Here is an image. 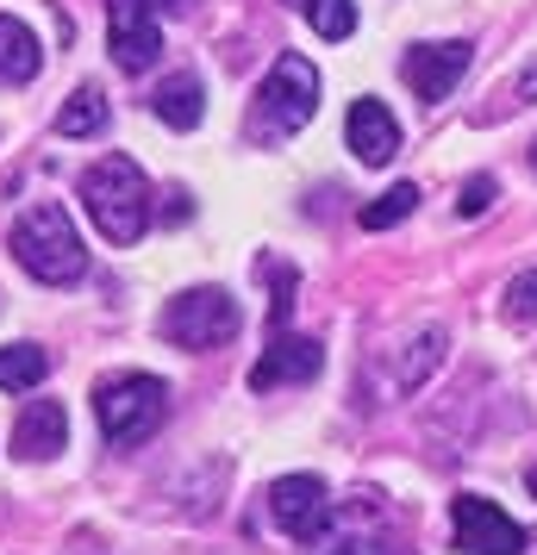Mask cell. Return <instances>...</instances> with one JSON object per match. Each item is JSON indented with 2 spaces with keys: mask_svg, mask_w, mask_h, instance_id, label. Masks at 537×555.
Segmentation results:
<instances>
[{
  "mask_svg": "<svg viewBox=\"0 0 537 555\" xmlns=\"http://www.w3.org/2000/svg\"><path fill=\"white\" fill-rule=\"evenodd\" d=\"M450 530H457L462 555H525L532 550V537L512 525L494 500H482V493H462V500L450 505Z\"/></svg>",
  "mask_w": 537,
  "mask_h": 555,
  "instance_id": "cell-8",
  "label": "cell"
},
{
  "mask_svg": "<svg viewBox=\"0 0 537 555\" xmlns=\"http://www.w3.org/2000/svg\"><path fill=\"white\" fill-rule=\"evenodd\" d=\"M519 101H537V69H532L525 81H519Z\"/></svg>",
  "mask_w": 537,
  "mask_h": 555,
  "instance_id": "cell-23",
  "label": "cell"
},
{
  "mask_svg": "<svg viewBox=\"0 0 537 555\" xmlns=\"http://www.w3.org/2000/svg\"><path fill=\"white\" fill-rule=\"evenodd\" d=\"M38 69H44L38 31L26 20H13V13H0V81H31Z\"/></svg>",
  "mask_w": 537,
  "mask_h": 555,
  "instance_id": "cell-14",
  "label": "cell"
},
{
  "mask_svg": "<svg viewBox=\"0 0 537 555\" xmlns=\"http://www.w3.org/2000/svg\"><path fill=\"white\" fill-rule=\"evenodd\" d=\"M81 206L106 244H138L151 231V181L131 156H101L88 176H81Z\"/></svg>",
  "mask_w": 537,
  "mask_h": 555,
  "instance_id": "cell-2",
  "label": "cell"
},
{
  "mask_svg": "<svg viewBox=\"0 0 537 555\" xmlns=\"http://www.w3.org/2000/svg\"><path fill=\"white\" fill-rule=\"evenodd\" d=\"M263 512H269V525L282 530V537L312 543L319 530L332 525V493H325V480L319 475H282V480H269Z\"/></svg>",
  "mask_w": 537,
  "mask_h": 555,
  "instance_id": "cell-7",
  "label": "cell"
},
{
  "mask_svg": "<svg viewBox=\"0 0 537 555\" xmlns=\"http://www.w3.org/2000/svg\"><path fill=\"white\" fill-rule=\"evenodd\" d=\"M94 418H101V437L113 450H138L151 443L163 418H169V387L156 375H119L94 387Z\"/></svg>",
  "mask_w": 537,
  "mask_h": 555,
  "instance_id": "cell-4",
  "label": "cell"
},
{
  "mask_svg": "<svg viewBox=\"0 0 537 555\" xmlns=\"http://www.w3.org/2000/svg\"><path fill=\"white\" fill-rule=\"evenodd\" d=\"M412 212H419V181H394L382 201H369L357 212V225L362 231H394L400 219H412Z\"/></svg>",
  "mask_w": 537,
  "mask_h": 555,
  "instance_id": "cell-18",
  "label": "cell"
},
{
  "mask_svg": "<svg viewBox=\"0 0 537 555\" xmlns=\"http://www.w3.org/2000/svg\"><path fill=\"white\" fill-rule=\"evenodd\" d=\"M56 131H63V138H94V131H106V94L101 88H76V94L63 101V113H56Z\"/></svg>",
  "mask_w": 537,
  "mask_h": 555,
  "instance_id": "cell-19",
  "label": "cell"
},
{
  "mask_svg": "<svg viewBox=\"0 0 537 555\" xmlns=\"http://www.w3.org/2000/svg\"><path fill=\"white\" fill-rule=\"evenodd\" d=\"M238 300H231L226 287H188L176 300L163 306V337L176 344V350H219L238 337Z\"/></svg>",
  "mask_w": 537,
  "mask_h": 555,
  "instance_id": "cell-6",
  "label": "cell"
},
{
  "mask_svg": "<svg viewBox=\"0 0 537 555\" xmlns=\"http://www.w3.org/2000/svg\"><path fill=\"white\" fill-rule=\"evenodd\" d=\"M507 319L512 325H532L537 319V269H525V275L507 287Z\"/></svg>",
  "mask_w": 537,
  "mask_h": 555,
  "instance_id": "cell-21",
  "label": "cell"
},
{
  "mask_svg": "<svg viewBox=\"0 0 537 555\" xmlns=\"http://www.w3.org/2000/svg\"><path fill=\"white\" fill-rule=\"evenodd\" d=\"M494 176H475V181H462V194H457V219H482L487 206H494Z\"/></svg>",
  "mask_w": 537,
  "mask_h": 555,
  "instance_id": "cell-22",
  "label": "cell"
},
{
  "mask_svg": "<svg viewBox=\"0 0 537 555\" xmlns=\"http://www.w3.org/2000/svg\"><path fill=\"white\" fill-rule=\"evenodd\" d=\"M369 525H375V500H357L350 512H332V525L307 543V555H375L369 550Z\"/></svg>",
  "mask_w": 537,
  "mask_h": 555,
  "instance_id": "cell-13",
  "label": "cell"
},
{
  "mask_svg": "<svg viewBox=\"0 0 537 555\" xmlns=\"http://www.w3.org/2000/svg\"><path fill=\"white\" fill-rule=\"evenodd\" d=\"M151 113H156V119H163L169 131H194V126H201V113H206V88H201V76H169L163 88H156Z\"/></svg>",
  "mask_w": 537,
  "mask_h": 555,
  "instance_id": "cell-15",
  "label": "cell"
},
{
  "mask_svg": "<svg viewBox=\"0 0 537 555\" xmlns=\"http://www.w3.org/2000/svg\"><path fill=\"white\" fill-rule=\"evenodd\" d=\"M13 256H20V269L31 281H44V287H69V281L88 275V244H81L76 219H69V206L63 201H38L20 212V225H13Z\"/></svg>",
  "mask_w": 537,
  "mask_h": 555,
  "instance_id": "cell-1",
  "label": "cell"
},
{
  "mask_svg": "<svg viewBox=\"0 0 537 555\" xmlns=\"http://www.w3.org/2000/svg\"><path fill=\"white\" fill-rule=\"evenodd\" d=\"M69 450V412L63 400H26L13 418V455L20 462H51Z\"/></svg>",
  "mask_w": 537,
  "mask_h": 555,
  "instance_id": "cell-11",
  "label": "cell"
},
{
  "mask_svg": "<svg viewBox=\"0 0 537 555\" xmlns=\"http://www.w3.org/2000/svg\"><path fill=\"white\" fill-rule=\"evenodd\" d=\"M44 375H51V356L38 344H7L0 350V387L7 393H31V387H44Z\"/></svg>",
  "mask_w": 537,
  "mask_h": 555,
  "instance_id": "cell-17",
  "label": "cell"
},
{
  "mask_svg": "<svg viewBox=\"0 0 537 555\" xmlns=\"http://www.w3.org/2000/svg\"><path fill=\"white\" fill-rule=\"evenodd\" d=\"M344 144H350L357 163L382 169V163H394V151H400V126H394V113H387L382 101H357L350 119H344Z\"/></svg>",
  "mask_w": 537,
  "mask_h": 555,
  "instance_id": "cell-12",
  "label": "cell"
},
{
  "mask_svg": "<svg viewBox=\"0 0 537 555\" xmlns=\"http://www.w3.org/2000/svg\"><path fill=\"white\" fill-rule=\"evenodd\" d=\"M325 369V344L319 337H301V331H269V356L251 369V387L269 393V387H307Z\"/></svg>",
  "mask_w": 537,
  "mask_h": 555,
  "instance_id": "cell-9",
  "label": "cell"
},
{
  "mask_svg": "<svg viewBox=\"0 0 537 555\" xmlns=\"http://www.w3.org/2000/svg\"><path fill=\"white\" fill-rule=\"evenodd\" d=\"M525 480H532V500H537V462H532V475H525Z\"/></svg>",
  "mask_w": 537,
  "mask_h": 555,
  "instance_id": "cell-24",
  "label": "cell"
},
{
  "mask_svg": "<svg viewBox=\"0 0 537 555\" xmlns=\"http://www.w3.org/2000/svg\"><path fill=\"white\" fill-rule=\"evenodd\" d=\"M312 113H319V69L301 51H282L251 101V138L256 144H287L301 126H312Z\"/></svg>",
  "mask_w": 537,
  "mask_h": 555,
  "instance_id": "cell-3",
  "label": "cell"
},
{
  "mask_svg": "<svg viewBox=\"0 0 537 555\" xmlns=\"http://www.w3.org/2000/svg\"><path fill=\"white\" fill-rule=\"evenodd\" d=\"M201 0H106V51L126 76H144L163 51V20L169 13H194Z\"/></svg>",
  "mask_w": 537,
  "mask_h": 555,
  "instance_id": "cell-5",
  "label": "cell"
},
{
  "mask_svg": "<svg viewBox=\"0 0 537 555\" xmlns=\"http://www.w3.org/2000/svg\"><path fill=\"white\" fill-rule=\"evenodd\" d=\"M532 169H537V144H532Z\"/></svg>",
  "mask_w": 537,
  "mask_h": 555,
  "instance_id": "cell-25",
  "label": "cell"
},
{
  "mask_svg": "<svg viewBox=\"0 0 537 555\" xmlns=\"http://www.w3.org/2000/svg\"><path fill=\"white\" fill-rule=\"evenodd\" d=\"M444 331L425 325L419 337H407V350H400V393H412V387H425V380L437 375V362H444Z\"/></svg>",
  "mask_w": 537,
  "mask_h": 555,
  "instance_id": "cell-16",
  "label": "cell"
},
{
  "mask_svg": "<svg viewBox=\"0 0 537 555\" xmlns=\"http://www.w3.org/2000/svg\"><path fill=\"white\" fill-rule=\"evenodd\" d=\"M301 7V20H307L325 44H344L350 31H357V0H294Z\"/></svg>",
  "mask_w": 537,
  "mask_h": 555,
  "instance_id": "cell-20",
  "label": "cell"
},
{
  "mask_svg": "<svg viewBox=\"0 0 537 555\" xmlns=\"http://www.w3.org/2000/svg\"><path fill=\"white\" fill-rule=\"evenodd\" d=\"M469 44L462 38H437V44H419V51H407V63H400V76L412 81V94L419 101H444L450 88H457L462 76H469Z\"/></svg>",
  "mask_w": 537,
  "mask_h": 555,
  "instance_id": "cell-10",
  "label": "cell"
}]
</instances>
